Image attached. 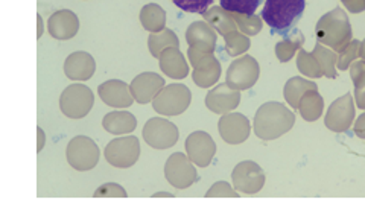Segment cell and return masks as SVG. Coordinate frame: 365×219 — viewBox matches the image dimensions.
<instances>
[{
  "label": "cell",
  "instance_id": "cell-13",
  "mask_svg": "<svg viewBox=\"0 0 365 219\" xmlns=\"http://www.w3.org/2000/svg\"><path fill=\"white\" fill-rule=\"evenodd\" d=\"M218 131L222 141L228 145H241L250 137V121L241 113L222 114L218 123Z\"/></svg>",
  "mask_w": 365,
  "mask_h": 219
},
{
  "label": "cell",
  "instance_id": "cell-12",
  "mask_svg": "<svg viewBox=\"0 0 365 219\" xmlns=\"http://www.w3.org/2000/svg\"><path fill=\"white\" fill-rule=\"evenodd\" d=\"M187 157L200 168H207L216 154V143L205 131H195L186 139Z\"/></svg>",
  "mask_w": 365,
  "mask_h": 219
},
{
  "label": "cell",
  "instance_id": "cell-2",
  "mask_svg": "<svg viewBox=\"0 0 365 219\" xmlns=\"http://www.w3.org/2000/svg\"><path fill=\"white\" fill-rule=\"evenodd\" d=\"M294 114L279 102H267L255 114V133L262 141H274L289 131Z\"/></svg>",
  "mask_w": 365,
  "mask_h": 219
},
{
  "label": "cell",
  "instance_id": "cell-34",
  "mask_svg": "<svg viewBox=\"0 0 365 219\" xmlns=\"http://www.w3.org/2000/svg\"><path fill=\"white\" fill-rule=\"evenodd\" d=\"M37 139H38V143H37V153H41L43 148H44V143H46V134L44 131L40 128H37Z\"/></svg>",
  "mask_w": 365,
  "mask_h": 219
},
{
  "label": "cell",
  "instance_id": "cell-33",
  "mask_svg": "<svg viewBox=\"0 0 365 219\" xmlns=\"http://www.w3.org/2000/svg\"><path fill=\"white\" fill-rule=\"evenodd\" d=\"M319 108H322V99L318 96H311L307 95L304 98V102L302 103V114L303 118H306L307 121H312L315 118H318L319 114Z\"/></svg>",
  "mask_w": 365,
  "mask_h": 219
},
{
  "label": "cell",
  "instance_id": "cell-25",
  "mask_svg": "<svg viewBox=\"0 0 365 219\" xmlns=\"http://www.w3.org/2000/svg\"><path fill=\"white\" fill-rule=\"evenodd\" d=\"M224 40H225V51L230 56L242 55L244 52H247L250 49V46H251L250 37L237 29H233L228 34H225Z\"/></svg>",
  "mask_w": 365,
  "mask_h": 219
},
{
  "label": "cell",
  "instance_id": "cell-1",
  "mask_svg": "<svg viewBox=\"0 0 365 219\" xmlns=\"http://www.w3.org/2000/svg\"><path fill=\"white\" fill-rule=\"evenodd\" d=\"M306 8V0H265L262 19L271 28V34L288 36L295 29Z\"/></svg>",
  "mask_w": 365,
  "mask_h": 219
},
{
  "label": "cell",
  "instance_id": "cell-23",
  "mask_svg": "<svg viewBox=\"0 0 365 219\" xmlns=\"http://www.w3.org/2000/svg\"><path fill=\"white\" fill-rule=\"evenodd\" d=\"M140 23L148 32H151V34L162 32L166 25L165 9L157 4L145 5L140 11Z\"/></svg>",
  "mask_w": 365,
  "mask_h": 219
},
{
  "label": "cell",
  "instance_id": "cell-14",
  "mask_svg": "<svg viewBox=\"0 0 365 219\" xmlns=\"http://www.w3.org/2000/svg\"><path fill=\"white\" fill-rule=\"evenodd\" d=\"M241 102V91L232 88L227 83L216 86L205 96V107L215 114H227L237 108Z\"/></svg>",
  "mask_w": 365,
  "mask_h": 219
},
{
  "label": "cell",
  "instance_id": "cell-17",
  "mask_svg": "<svg viewBox=\"0 0 365 219\" xmlns=\"http://www.w3.org/2000/svg\"><path fill=\"white\" fill-rule=\"evenodd\" d=\"M79 29L78 16L71 9H61L53 13L48 20V31L55 40H71Z\"/></svg>",
  "mask_w": 365,
  "mask_h": 219
},
{
  "label": "cell",
  "instance_id": "cell-27",
  "mask_svg": "<svg viewBox=\"0 0 365 219\" xmlns=\"http://www.w3.org/2000/svg\"><path fill=\"white\" fill-rule=\"evenodd\" d=\"M236 25L239 28V31L244 32L245 36L253 37L256 34H259L262 31V17L253 14V16H245V14H237V13H232Z\"/></svg>",
  "mask_w": 365,
  "mask_h": 219
},
{
  "label": "cell",
  "instance_id": "cell-22",
  "mask_svg": "<svg viewBox=\"0 0 365 219\" xmlns=\"http://www.w3.org/2000/svg\"><path fill=\"white\" fill-rule=\"evenodd\" d=\"M202 16H204L205 21H207L213 29L218 31L222 37L233 29H239L232 13H228V11H225L221 6H213V8L205 11Z\"/></svg>",
  "mask_w": 365,
  "mask_h": 219
},
{
  "label": "cell",
  "instance_id": "cell-29",
  "mask_svg": "<svg viewBox=\"0 0 365 219\" xmlns=\"http://www.w3.org/2000/svg\"><path fill=\"white\" fill-rule=\"evenodd\" d=\"M294 31H291L288 36H284L283 41L277 43L276 44V54H277V58L282 61V63H287L291 56L294 55V51L297 46L300 44V41H294V37H292Z\"/></svg>",
  "mask_w": 365,
  "mask_h": 219
},
{
  "label": "cell",
  "instance_id": "cell-15",
  "mask_svg": "<svg viewBox=\"0 0 365 219\" xmlns=\"http://www.w3.org/2000/svg\"><path fill=\"white\" fill-rule=\"evenodd\" d=\"M98 93L102 102L113 108H128L133 106L134 101L131 87L120 79L106 81L104 84L99 86Z\"/></svg>",
  "mask_w": 365,
  "mask_h": 219
},
{
  "label": "cell",
  "instance_id": "cell-31",
  "mask_svg": "<svg viewBox=\"0 0 365 219\" xmlns=\"http://www.w3.org/2000/svg\"><path fill=\"white\" fill-rule=\"evenodd\" d=\"M215 197H221V198H237L239 195L236 189H233L230 184L225 181H216L213 186L205 193V198H215Z\"/></svg>",
  "mask_w": 365,
  "mask_h": 219
},
{
  "label": "cell",
  "instance_id": "cell-32",
  "mask_svg": "<svg viewBox=\"0 0 365 219\" xmlns=\"http://www.w3.org/2000/svg\"><path fill=\"white\" fill-rule=\"evenodd\" d=\"M95 198H104V197H118V198H127V190L116 183H106L101 188L95 190Z\"/></svg>",
  "mask_w": 365,
  "mask_h": 219
},
{
  "label": "cell",
  "instance_id": "cell-7",
  "mask_svg": "<svg viewBox=\"0 0 365 219\" xmlns=\"http://www.w3.org/2000/svg\"><path fill=\"white\" fill-rule=\"evenodd\" d=\"M106 158L108 163L119 169H128L137 163L140 157V143L135 136L118 137L106 146Z\"/></svg>",
  "mask_w": 365,
  "mask_h": 219
},
{
  "label": "cell",
  "instance_id": "cell-20",
  "mask_svg": "<svg viewBox=\"0 0 365 219\" xmlns=\"http://www.w3.org/2000/svg\"><path fill=\"white\" fill-rule=\"evenodd\" d=\"M162 72L173 79H185L189 75V64L178 48H168L158 56Z\"/></svg>",
  "mask_w": 365,
  "mask_h": 219
},
{
  "label": "cell",
  "instance_id": "cell-24",
  "mask_svg": "<svg viewBox=\"0 0 365 219\" xmlns=\"http://www.w3.org/2000/svg\"><path fill=\"white\" fill-rule=\"evenodd\" d=\"M148 48H150V52L154 58H158L160 54L168 48L180 49V40L174 31L165 28L162 32L151 34L150 39H148Z\"/></svg>",
  "mask_w": 365,
  "mask_h": 219
},
{
  "label": "cell",
  "instance_id": "cell-11",
  "mask_svg": "<svg viewBox=\"0 0 365 219\" xmlns=\"http://www.w3.org/2000/svg\"><path fill=\"white\" fill-rule=\"evenodd\" d=\"M143 139L154 149L173 148L178 141V128L168 119L153 118L143 126Z\"/></svg>",
  "mask_w": 365,
  "mask_h": 219
},
{
  "label": "cell",
  "instance_id": "cell-28",
  "mask_svg": "<svg viewBox=\"0 0 365 219\" xmlns=\"http://www.w3.org/2000/svg\"><path fill=\"white\" fill-rule=\"evenodd\" d=\"M213 2L215 0H173L175 6L190 14H204Z\"/></svg>",
  "mask_w": 365,
  "mask_h": 219
},
{
  "label": "cell",
  "instance_id": "cell-36",
  "mask_svg": "<svg viewBox=\"0 0 365 219\" xmlns=\"http://www.w3.org/2000/svg\"><path fill=\"white\" fill-rule=\"evenodd\" d=\"M37 25H38L37 39H40V37H41V34H43V19H41V16H40V14L37 16Z\"/></svg>",
  "mask_w": 365,
  "mask_h": 219
},
{
  "label": "cell",
  "instance_id": "cell-10",
  "mask_svg": "<svg viewBox=\"0 0 365 219\" xmlns=\"http://www.w3.org/2000/svg\"><path fill=\"white\" fill-rule=\"evenodd\" d=\"M233 186L237 192L255 195L262 190L265 184V174L256 161L245 160L237 163L232 172Z\"/></svg>",
  "mask_w": 365,
  "mask_h": 219
},
{
  "label": "cell",
  "instance_id": "cell-30",
  "mask_svg": "<svg viewBox=\"0 0 365 219\" xmlns=\"http://www.w3.org/2000/svg\"><path fill=\"white\" fill-rule=\"evenodd\" d=\"M306 86H309V84L304 83V81L300 78H294V79L288 81L287 87H284V98H287V101L291 103L292 107L299 106V98Z\"/></svg>",
  "mask_w": 365,
  "mask_h": 219
},
{
  "label": "cell",
  "instance_id": "cell-16",
  "mask_svg": "<svg viewBox=\"0 0 365 219\" xmlns=\"http://www.w3.org/2000/svg\"><path fill=\"white\" fill-rule=\"evenodd\" d=\"M165 79L154 72H145L137 75L130 84L134 101L139 103L153 102L160 91L165 88Z\"/></svg>",
  "mask_w": 365,
  "mask_h": 219
},
{
  "label": "cell",
  "instance_id": "cell-6",
  "mask_svg": "<svg viewBox=\"0 0 365 219\" xmlns=\"http://www.w3.org/2000/svg\"><path fill=\"white\" fill-rule=\"evenodd\" d=\"M99 148L93 139L86 136H76L68 142L66 157L68 165L75 170L87 172L99 163Z\"/></svg>",
  "mask_w": 365,
  "mask_h": 219
},
{
  "label": "cell",
  "instance_id": "cell-21",
  "mask_svg": "<svg viewBox=\"0 0 365 219\" xmlns=\"http://www.w3.org/2000/svg\"><path fill=\"white\" fill-rule=\"evenodd\" d=\"M102 126L110 134H131L137 126V119L130 111H111L106 114Z\"/></svg>",
  "mask_w": 365,
  "mask_h": 219
},
{
  "label": "cell",
  "instance_id": "cell-3",
  "mask_svg": "<svg viewBox=\"0 0 365 219\" xmlns=\"http://www.w3.org/2000/svg\"><path fill=\"white\" fill-rule=\"evenodd\" d=\"M187 56L193 67V83L201 88H209L218 83L221 76V63L215 56V52H204L195 48H189Z\"/></svg>",
  "mask_w": 365,
  "mask_h": 219
},
{
  "label": "cell",
  "instance_id": "cell-9",
  "mask_svg": "<svg viewBox=\"0 0 365 219\" xmlns=\"http://www.w3.org/2000/svg\"><path fill=\"white\" fill-rule=\"evenodd\" d=\"M260 76V67L256 58L251 55H244L242 58L235 60L227 68L225 81L232 88L239 91L253 87Z\"/></svg>",
  "mask_w": 365,
  "mask_h": 219
},
{
  "label": "cell",
  "instance_id": "cell-19",
  "mask_svg": "<svg viewBox=\"0 0 365 219\" xmlns=\"http://www.w3.org/2000/svg\"><path fill=\"white\" fill-rule=\"evenodd\" d=\"M186 41L189 48L204 52H216L218 36L207 21H193L186 31Z\"/></svg>",
  "mask_w": 365,
  "mask_h": 219
},
{
  "label": "cell",
  "instance_id": "cell-5",
  "mask_svg": "<svg viewBox=\"0 0 365 219\" xmlns=\"http://www.w3.org/2000/svg\"><path fill=\"white\" fill-rule=\"evenodd\" d=\"M192 101V93L185 84H170L165 88L153 101V108L163 116H178L185 113Z\"/></svg>",
  "mask_w": 365,
  "mask_h": 219
},
{
  "label": "cell",
  "instance_id": "cell-26",
  "mask_svg": "<svg viewBox=\"0 0 365 219\" xmlns=\"http://www.w3.org/2000/svg\"><path fill=\"white\" fill-rule=\"evenodd\" d=\"M260 4L262 0H220L221 8L228 11V13H237L245 16L256 14Z\"/></svg>",
  "mask_w": 365,
  "mask_h": 219
},
{
  "label": "cell",
  "instance_id": "cell-35",
  "mask_svg": "<svg viewBox=\"0 0 365 219\" xmlns=\"http://www.w3.org/2000/svg\"><path fill=\"white\" fill-rule=\"evenodd\" d=\"M154 198H163V197H168V198H174V195L170 192H157L153 195Z\"/></svg>",
  "mask_w": 365,
  "mask_h": 219
},
{
  "label": "cell",
  "instance_id": "cell-8",
  "mask_svg": "<svg viewBox=\"0 0 365 219\" xmlns=\"http://www.w3.org/2000/svg\"><path fill=\"white\" fill-rule=\"evenodd\" d=\"M195 163L182 153H174L166 160L165 177L175 189H187L198 181Z\"/></svg>",
  "mask_w": 365,
  "mask_h": 219
},
{
  "label": "cell",
  "instance_id": "cell-18",
  "mask_svg": "<svg viewBox=\"0 0 365 219\" xmlns=\"http://www.w3.org/2000/svg\"><path fill=\"white\" fill-rule=\"evenodd\" d=\"M96 63L90 54L84 51L73 52L64 63V73L72 81H87L95 75Z\"/></svg>",
  "mask_w": 365,
  "mask_h": 219
},
{
  "label": "cell",
  "instance_id": "cell-4",
  "mask_svg": "<svg viewBox=\"0 0 365 219\" xmlns=\"http://www.w3.org/2000/svg\"><path fill=\"white\" fill-rule=\"evenodd\" d=\"M95 96L84 84L68 86L60 96V110L71 119H83L93 108Z\"/></svg>",
  "mask_w": 365,
  "mask_h": 219
}]
</instances>
